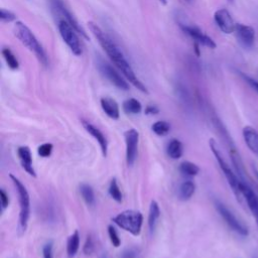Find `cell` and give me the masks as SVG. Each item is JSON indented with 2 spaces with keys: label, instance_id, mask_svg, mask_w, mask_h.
Here are the masks:
<instances>
[{
  "label": "cell",
  "instance_id": "cell-1",
  "mask_svg": "<svg viewBox=\"0 0 258 258\" xmlns=\"http://www.w3.org/2000/svg\"><path fill=\"white\" fill-rule=\"evenodd\" d=\"M88 27H89V30L92 33V35L98 41V43L103 48V50L106 52V54L108 55L110 60L114 63V65L123 74V76L126 78V80L129 81V83H131V85H133L139 91L147 94L148 91H147L145 85H143V83L136 77L132 67L129 65V63L125 59L124 55L119 50V48L115 45V43L95 23H93V22L88 23Z\"/></svg>",
  "mask_w": 258,
  "mask_h": 258
},
{
  "label": "cell",
  "instance_id": "cell-2",
  "mask_svg": "<svg viewBox=\"0 0 258 258\" xmlns=\"http://www.w3.org/2000/svg\"><path fill=\"white\" fill-rule=\"evenodd\" d=\"M15 36L20 40V42L27 47L32 53L35 54V56L38 58V60L41 62L42 65L48 66V56L43 48V46L40 44L38 39L35 37L33 32L23 23L18 22L15 25L14 28Z\"/></svg>",
  "mask_w": 258,
  "mask_h": 258
},
{
  "label": "cell",
  "instance_id": "cell-3",
  "mask_svg": "<svg viewBox=\"0 0 258 258\" xmlns=\"http://www.w3.org/2000/svg\"><path fill=\"white\" fill-rule=\"evenodd\" d=\"M209 145H210V148H211L213 154L215 155V157H216V159H217V161L219 163L220 168L222 169L225 178L227 179L229 186L231 187L234 195L236 196V199L241 203L242 199H244L243 196H242V192H241L242 181L239 179V177L232 170L230 165L227 163V161L225 160V158H224L221 150L219 149L216 141L213 138L210 139Z\"/></svg>",
  "mask_w": 258,
  "mask_h": 258
},
{
  "label": "cell",
  "instance_id": "cell-4",
  "mask_svg": "<svg viewBox=\"0 0 258 258\" xmlns=\"http://www.w3.org/2000/svg\"><path fill=\"white\" fill-rule=\"evenodd\" d=\"M15 188L18 193L19 202H20V218H19V231L24 233L28 229L29 220L31 217V198L27 187L23 182L14 175L10 176Z\"/></svg>",
  "mask_w": 258,
  "mask_h": 258
},
{
  "label": "cell",
  "instance_id": "cell-5",
  "mask_svg": "<svg viewBox=\"0 0 258 258\" xmlns=\"http://www.w3.org/2000/svg\"><path fill=\"white\" fill-rule=\"evenodd\" d=\"M112 221L121 229L129 232L133 236H138L141 232L143 216L139 211L125 210L116 215Z\"/></svg>",
  "mask_w": 258,
  "mask_h": 258
},
{
  "label": "cell",
  "instance_id": "cell-6",
  "mask_svg": "<svg viewBox=\"0 0 258 258\" xmlns=\"http://www.w3.org/2000/svg\"><path fill=\"white\" fill-rule=\"evenodd\" d=\"M58 29L63 41L67 44L72 53L76 56H81L83 49L77 31L65 20H59Z\"/></svg>",
  "mask_w": 258,
  "mask_h": 258
},
{
  "label": "cell",
  "instance_id": "cell-7",
  "mask_svg": "<svg viewBox=\"0 0 258 258\" xmlns=\"http://www.w3.org/2000/svg\"><path fill=\"white\" fill-rule=\"evenodd\" d=\"M179 26L185 34H187L192 40L195 41L196 44H200L212 50L216 49L217 45L215 44V42L210 37L205 35L197 26L190 24L188 22L185 23L183 21H179Z\"/></svg>",
  "mask_w": 258,
  "mask_h": 258
},
{
  "label": "cell",
  "instance_id": "cell-8",
  "mask_svg": "<svg viewBox=\"0 0 258 258\" xmlns=\"http://www.w3.org/2000/svg\"><path fill=\"white\" fill-rule=\"evenodd\" d=\"M215 207L217 209V211L219 212V214L221 215V217L224 219V221L227 223V225L235 232H237L238 234L242 235V236H247L248 235V229L247 227L242 224L237 218L236 216L221 202L216 201L215 202Z\"/></svg>",
  "mask_w": 258,
  "mask_h": 258
},
{
  "label": "cell",
  "instance_id": "cell-9",
  "mask_svg": "<svg viewBox=\"0 0 258 258\" xmlns=\"http://www.w3.org/2000/svg\"><path fill=\"white\" fill-rule=\"evenodd\" d=\"M51 5H52V8H53V11L56 12L58 14V16H61L63 18L62 20L67 21L77 31V33L79 35H81L85 39H88L87 34L81 28V26L79 25V23L77 22L75 17L72 15V13L67 9V7L65 6L63 0H51Z\"/></svg>",
  "mask_w": 258,
  "mask_h": 258
},
{
  "label": "cell",
  "instance_id": "cell-10",
  "mask_svg": "<svg viewBox=\"0 0 258 258\" xmlns=\"http://www.w3.org/2000/svg\"><path fill=\"white\" fill-rule=\"evenodd\" d=\"M98 69L100 73L115 87H117L120 90L127 91L129 89L128 83L119 75V73L112 68L109 64L103 62L102 60H99L98 62Z\"/></svg>",
  "mask_w": 258,
  "mask_h": 258
},
{
  "label": "cell",
  "instance_id": "cell-11",
  "mask_svg": "<svg viewBox=\"0 0 258 258\" xmlns=\"http://www.w3.org/2000/svg\"><path fill=\"white\" fill-rule=\"evenodd\" d=\"M126 144V161L129 166H132L136 160L139 133L136 129H129L124 133Z\"/></svg>",
  "mask_w": 258,
  "mask_h": 258
},
{
  "label": "cell",
  "instance_id": "cell-12",
  "mask_svg": "<svg viewBox=\"0 0 258 258\" xmlns=\"http://www.w3.org/2000/svg\"><path fill=\"white\" fill-rule=\"evenodd\" d=\"M234 33L236 34L237 41L241 47L247 50L253 47L255 41V32L251 27L242 24H237Z\"/></svg>",
  "mask_w": 258,
  "mask_h": 258
},
{
  "label": "cell",
  "instance_id": "cell-13",
  "mask_svg": "<svg viewBox=\"0 0 258 258\" xmlns=\"http://www.w3.org/2000/svg\"><path fill=\"white\" fill-rule=\"evenodd\" d=\"M214 20L222 33L229 35L235 32L236 24H234V21L227 10L221 9L217 11L214 15Z\"/></svg>",
  "mask_w": 258,
  "mask_h": 258
},
{
  "label": "cell",
  "instance_id": "cell-14",
  "mask_svg": "<svg viewBox=\"0 0 258 258\" xmlns=\"http://www.w3.org/2000/svg\"><path fill=\"white\" fill-rule=\"evenodd\" d=\"M81 122H82V125L85 128V130L98 142L103 156L106 157L107 152H108V141H107V138L104 135V133L99 128H97L94 124H92L91 122H89L85 119H82Z\"/></svg>",
  "mask_w": 258,
  "mask_h": 258
},
{
  "label": "cell",
  "instance_id": "cell-15",
  "mask_svg": "<svg viewBox=\"0 0 258 258\" xmlns=\"http://www.w3.org/2000/svg\"><path fill=\"white\" fill-rule=\"evenodd\" d=\"M241 192L244 200L247 203V206L249 210L251 211L253 217L256 220V224L258 226V196L255 194V192L252 190V188L249 186V184L243 183L241 185Z\"/></svg>",
  "mask_w": 258,
  "mask_h": 258
},
{
  "label": "cell",
  "instance_id": "cell-16",
  "mask_svg": "<svg viewBox=\"0 0 258 258\" xmlns=\"http://www.w3.org/2000/svg\"><path fill=\"white\" fill-rule=\"evenodd\" d=\"M18 155L20 157V160H21V163H22L24 169L30 176L36 178L37 177V173H36V169H35L34 164H33V155H32L31 148L29 146H21V147H19Z\"/></svg>",
  "mask_w": 258,
  "mask_h": 258
},
{
  "label": "cell",
  "instance_id": "cell-17",
  "mask_svg": "<svg viewBox=\"0 0 258 258\" xmlns=\"http://www.w3.org/2000/svg\"><path fill=\"white\" fill-rule=\"evenodd\" d=\"M243 137L248 148L258 155V132L251 126L243 128Z\"/></svg>",
  "mask_w": 258,
  "mask_h": 258
},
{
  "label": "cell",
  "instance_id": "cell-18",
  "mask_svg": "<svg viewBox=\"0 0 258 258\" xmlns=\"http://www.w3.org/2000/svg\"><path fill=\"white\" fill-rule=\"evenodd\" d=\"M101 107L108 117H110L111 119H114V120L119 119L120 110H119V106H118L117 102L114 99H112L110 97L102 98L101 99Z\"/></svg>",
  "mask_w": 258,
  "mask_h": 258
},
{
  "label": "cell",
  "instance_id": "cell-19",
  "mask_svg": "<svg viewBox=\"0 0 258 258\" xmlns=\"http://www.w3.org/2000/svg\"><path fill=\"white\" fill-rule=\"evenodd\" d=\"M80 248V233L75 230L68 238L67 241V254L69 258H74Z\"/></svg>",
  "mask_w": 258,
  "mask_h": 258
},
{
  "label": "cell",
  "instance_id": "cell-20",
  "mask_svg": "<svg viewBox=\"0 0 258 258\" xmlns=\"http://www.w3.org/2000/svg\"><path fill=\"white\" fill-rule=\"evenodd\" d=\"M159 217H160L159 206L156 201H151L149 206V211H148V228L151 233L155 230Z\"/></svg>",
  "mask_w": 258,
  "mask_h": 258
},
{
  "label": "cell",
  "instance_id": "cell-21",
  "mask_svg": "<svg viewBox=\"0 0 258 258\" xmlns=\"http://www.w3.org/2000/svg\"><path fill=\"white\" fill-rule=\"evenodd\" d=\"M184 152L183 143L179 139H171L166 147L167 155L173 159H179L182 157Z\"/></svg>",
  "mask_w": 258,
  "mask_h": 258
},
{
  "label": "cell",
  "instance_id": "cell-22",
  "mask_svg": "<svg viewBox=\"0 0 258 258\" xmlns=\"http://www.w3.org/2000/svg\"><path fill=\"white\" fill-rule=\"evenodd\" d=\"M195 191H196V186L192 181L184 182L179 189V197L182 201H188L193 197V195L195 194Z\"/></svg>",
  "mask_w": 258,
  "mask_h": 258
},
{
  "label": "cell",
  "instance_id": "cell-23",
  "mask_svg": "<svg viewBox=\"0 0 258 258\" xmlns=\"http://www.w3.org/2000/svg\"><path fill=\"white\" fill-rule=\"evenodd\" d=\"M123 110L127 114H138L142 110V105L137 99L130 98L123 102Z\"/></svg>",
  "mask_w": 258,
  "mask_h": 258
},
{
  "label": "cell",
  "instance_id": "cell-24",
  "mask_svg": "<svg viewBox=\"0 0 258 258\" xmlns=\"http://www.w3.org/2000/svg\"><path fill=\"white\" fill-rule=\"evenodd\" d=\"M80 193L83 200L88 206H93L95 204V194L93 188L88 184H82L80 186Z\"/></svg>",
  "mask_w": 258,
  "mask_h": 258
},
{
  "label": "cell",
  "instance_id": "cell-25",
  "mask_svg": "<svg viewBox=\"0 0 258 258\" xmlns=\"http://www.w3.org/2000/svg\"><path fill=\"white\" fill-rule=\"evenodd\" d=\"M180 171L189 177H195L200 173V167L191 161H183L180 164Z\"/></svg>",
  "mask_w": 258,
  "mask_h": 258
},
{
  "label": "cell",
  "instance_id": "cell-26",
  "mask_svg": "<svg viewBox=\"0 0 258 258\" xmlns=\"http://www.w3.org/2000/svg\"><path fill=\"white\" fill-rule=\"evenodd\" d=\"M151 130L157 136H165V135H167V133L170 130V125L166 121L159 120V121H156V122H154L152 124Z\"/></svg>",
  "mask_w": 258,
  "mask_h": 258
},
{
  "label": "cell",
  "instance_id": "cell-27",
  "mask_svg": "<svg viewBox=\"0 0 258 258\" xmlns=\"http://www.w3.org/2000/svg\"><path fill=\"white\" fill-rule=\"evenodd\" d=\"M108 193H109L110 197L115 202H117V203H121L122 202V193L120 191V188L118 186V183H117L116 179H112V181L110 182Z\"/></svg>",
  "mask_w": 258,
  "mask_h": 258
},
{
  "label": "cell",
  "instance_id": "cell-28",
  "mask_svg": "<svg viewBox=\"0 0 258 258\" xmlns=\"http://www.w3.org/2000/svg\"><path fill=\"white\" fill-rule=\"evenodd\" d=\"M3 55H4V57H5V60H6L7 63H8V66H9L12 70H17V69H19L20 63H19L17 57L15 56V54H14L10 49H8V48L4 49V50H3Z\"/></svg>",
  "mask_w": 258,
  "mask_h": 258
},
{
  "label": "cell",
  "instance_id": "cell-29",
  "mask_svg": "<svg viewBox=\"0 0 258 258\" xmlns=\"http://www.w3.org/2000/svg\"><path fill=\"white\" fill-rule=\"evenodd\" d=\"M108 235H109V238H110V241L111 243L113 244L114 247H119L120 244H121V240L119 238V235L116 231V229L112 226V225H109L108 226Z\"/></svg>",
  "mask_w": 258,
  "mask_h": 258
},
{
  "label": "cell",
  "instance_id": "cell-30",
  "mask_svg": "<svg viewBox=\"0 0 258 258\" xmlns=\"http://www.w3.org/2000/svg\"><path fill=\"white\" fill-rule=\"evenodd\" d=\"M54 149V145L52 143H44L39 146L38 153L42 157H50L52 155Z\"/></svg>",
  "mask_w": 258,
  "mask_h": 258
},
{
  "label": "cell",
  "instance_id": "cell-31",
  "mask_svg": "<svg viewBox=\"0 0 258 258\" xmlns=\"http://www.w3.org/2000/svg\"><path fill=\"white\" fill-rule=\"evenodd\" d=\"M95 249V242H94V239L91 235H88L87 239H86V242L84 244V247H83V252L86 254V255H90L93 253Z\"/></svg>",
  "mask_w": 258,
  "mask_h": 258
},
{
  "label": "cell",
  "instance_id": "cell-32",
  "mask_svg": "<svg viewBox=\"0 0 258 258\" xmlns=\"http://www.w3.org/2000/svg\"><path fill=\"white\" fill-rule=\"evenodd\" d=\"M44 258H54V241H48L43 247Z\"/></svg>",
  "mask_w": 258,
  "mask_h": 258
},
{
  "label": "cell",
  "instance_id": "cell-33",
  "mask_svg": "<svg viewBox=\"0 0 258 258\" xmlns=\"http://www.w3.org/2000/svg\"><path fill=\"white\" fill-rule=\"evenodd\" d=\"M0 19H2L3 23H12V22L16 21L17 17L12 12L7 11L5 9H2V10H0Z\"/></svg>",
  "mask_w": 258,
  "mask_h": 258
},
{
  "label": "cell",
  "instance_id": "cell-34",
  "mask_svg": "<svg viewBox=\"0 0 258 258\" xmlns=\"http://www.w3.org/2000/svg\"><path fill=\"white\" fill-rule=\"evenodd\" d=\"M120 258H138V249L135 247H130L125 249Z\"/></svg>",
  "mask_w": 258,
  "mask_h": 258
},
{
  "label": "cell",
  "instance_id": "cell-35",
  "mask_svg": "<svg viewBox=\"0 0 258 258\" xmlns=\"http://www.w3.org/2000/svg\"><path fill=\"white\" fill-rule=\"evenodd\" d=\"M0 201H2L3 211L7 210L9 205H10V197H9V195L7 194V192L4 189L0 190Z\"/></svg>",
  "mask_w": 258,
  "mask_h": 258
},
{
  "label": "cell",
  "instance_id": "cell-36",
  "mask_svg": "<svg viewBox=\"0 0 258 258\" xmlns=\"http://www.w3.org/2000/svg\"><path fill=\"white\" fill-rule=\"evenodd\" d=\"M240 76L245 80V82H246V83H248V85H249L252 89H254V90L258 93V82H257V81L253 80L252 78H250V77L246 76V75H245V74H243V73H240Z\"/></svg>",
  "mask_w": 258,
  "mask_h": 258
},
{
  "label": "cell",
  "instance_id": "cell-37",
  "mask_svg": "<svg viewBox=\"0 0 258 258\" xmlns=\"http://www.w3.org/2000/svg\"><path fill=\"white\" fill-rule=\"evenodd\" d=\"M159 112V109L155 105H148L145 108V114L147 115H155Z\"/></svg>",
  "mask_w": 258,
  "mask_h": 258
},
{
  "label": "cell",
  "instance_id": "cell-38",
  "mask_svg": "<svg viewBox=\"0 0 258 258\" xmlns=\"http://www.w3.org/2000/svg\"><path fill=\"white\" fill-rule=\"evenodd\" d=\"M252 169H253V173H254V175H255L256 179L258 180V169H257V167H256V166H253V167H252Z\"/></svg>",
  "mask_w": 258,
  "mask_h": 258
},
{
  "label": "cell",
  "instance_id": "cell-39",
  "mask_svg": "<svg viewBox=\"0 0 258 258\" xmlns=\"http://www.w3.org/2000/svg\"><path fill=\"white\" fill-rule=\"evenodd\" d=\"M184 2L186 4H192V3H194V0H184Z\"/></svg>",
  "mask_w": 258,
  "mask_h": 258
},
{
  "label": "cell",
  "instance_id": "cell-40",
  "mask_svg": "<svg viewBox=\"0 0 258 258\" xmlns=\"http://www.w3.org/2000/svg\"><path fill=\"white\" fill-rule=\"evenodd\" d=\"M159 2H160V3H162V4H164V5L166 4V0H159Z\"/></svg>",
  "mask_w": 258,
  "mask_h": 258
},
{
  "label": "cell",
  "instance_id": "cell-41",
  "mask_svg": "<svg viewBox=\"0 0 258 258\" xmlns=\"http://www.w3.org/2000/svg\"><path fill=\"white\" fill-rule=\"evenodd\" d=\"M227 2H229V3H231V4H232V3L234 2V0H227Z\"/></svg>",
  "mask_w": 258,
  "mask_h": 258
},
{
  "label": "cell",
  "instance_id": "cell-42",
  "mask_svg": "<svg viewBox=\"0 0 258 258\" xmlns=\"http://www.w3.org/2000/svg\"><path fill=\"white\" fill-rule=\"evenodd\" d=\"M253 258H258V254H257V255H255Z\"/></svg>",
  "mask_w": 258,
  "mask_h": 258
}]
</instances>
